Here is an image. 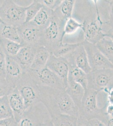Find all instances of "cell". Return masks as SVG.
Listing matches in <instances>:
<instances>
[{"instance_id":"obj_1","label":"cell","mask_w":113,"mask_h":126,"mask_svg":"<svg viewBox=\"0 0 113 126\" xmlns=\"http://www.w3.org/2000/svg\"><path fill=\"white\" fill-rule=\"evenodd\" d=\"M39 87L41 102L47 108L51 117L60 114L79 116V108L65 90L41 85Z\"/></svg>"},{"instance_id":"obj_2","label":"cell","mask_w":113,"mask_h":126,"mask_svg":"<svg viewBox=\"0 0 113 126\" xmlns=\"http://www.w3.org/2000/svg\"><path fill=\"white\" fill-rule=\"evenodd\" d=\"M66 22H63L53 14L48 26L43 30L41 46H45L51 54L63 42V29Z\"/></svg>"},{"instance_id":"obj_3","label":"cell","mask_w":113,"mask_h":126,"mask_svg":"<svg viewBox=\"0 0 113 126\" xmlns=\"http://www.w3.org/2000/svg\"><path fill=\"white\" fill-rule=\"evenodd\" d=\"M99 93L97 91L89 88L85 90L79 109V115L89 121L97 119L102 121L106 113L105 106L100 109L97 105V96Z\"/></svg>"},{"instance_id":"obj_4","label":"cell","mask_w":113,"mask_h":126,"mask_svg":"<svg viewBox=\"0 0 113 126\" xmlns=\"http://www.w3.org/2000/svg\"><path fill=\"white\" fill-rule=\"evenodd\" d=\"M16 87L24 100L25 110L41 102L39 85L28 72L24 73Z\"/></svg>"},{"instance_id":"obj_5","label":"cell","mask_w":113,"mask_h":126,"mask_svg":"<svg viewBox=\"0 0 113 126\" xmlns=\"http://www.w3.org/2000/svg\"><path fill=\"white\" fill-rule=\"evenodd\" d=\"M26 9L13 0H5L0 6V17L5 24L18 27L25 23Z\"/></svg>"},{"instance_id":"obj_6","label":"cell","mask_w":113,"mask_h":126,"mask_svg":"<svg viewBox=\"0 0 113 126\" xmlns=\"http://www.w3.org/2000/svg\"><path fill=\"white\" fill-rule=\"evenodd\" d=\"M87 88L106 93L113 89V69L92 71L87 74Z\"/></svg>"},{"instance_id":"obj_7","label":"cell","mask_w":113,"mask_h":126,"mask_svg":"<svg viewBox=\"0 0 113 126\" xmlns=\"http://www.w3.org/2000/svg\"><path fill=\"white\" fill-rule=\"evenodd\" d=\"M49 111L42 102L26 109L17 126H38L47 121L51 120Z\"/></svg>"},{"instance_id":"obj_8","label":"cell","mask_w":113,"mask_h":126,"mask_svg":"<svg viewBox=\"0 0 113 126\" xmlns=\"http://www.w3.org/2000/svg\"><path fill=\"white\" fill-rule=\"evenodd\" d=\"M82 43L87 54L92 71L113 69V64L98 49L95 45L83 40Z\"/></svg>"},{"instance_id":"obj_9","label":"cell","mask_w":113,"mask_h":126,"mask_svg":"<svg viewBox=\"0 0 113 126\" xmlns=\"http://www.w3.org/2000/svg\"><path fill=\"white\" fill-rule=\"evenodd\" d=\"M28 72L39 85L57 89H66L60 79L46 66L39 70L30 69Z\"/></svg>"},{"instance_id":"obj_10","label":"cell","mask_w":113,"mask_h":126,"mask_svg":"<svg viewBox=\"0 0 113 126\" xmlns=\"http://www.w3.org/2000/svg\"><path fill=\"white\" fill-rule=\"evenodd\" d=\"M21 40L22 45L37 46H41L43 30L30 22L24 23L17 27Z\"/></svg>"},{"instance_id":"obj_11","label":"cell","mask_w":113,"mask_h":126,"mask_svg":"<svg viewBox=\"0 0 113 126\" xmlns=\"http://www.w3.org/2000/svg\"><path fill=\"white\" fill-rule=\"evenodd\" d=\"M83 24L82 30L85 37L84 40L96 45L105 36L103 30V26L105 23L103 21L94 19L90 21H85Z\"/></svg>"},{"instance_id":"obj_12","label":"cell","mask_w":113,"mask_h":126,"mask_svg":"<svg viewBox=\"0 0 113 126\" xmlns=\"http://www.w3.org/2000/svg\"><path fill=\"white\" fill-rule=\"evenodd\" d=\"M46 67L53 72L60 79L66 88L69 72V65L66 59L51 55Z\"/></svg>"},{"instance_id":"obj_13","label":"cell","mask_w":113,"mask_h":126,"mask_svg":"<svg viewBox=\"0 0 113 126\" xmlns=\"http://www.w3.org/2000/svg\"><path fill=\"white\" fill-rule=\"evenodd\" d=\"M64 58L67 61L69 64H74L87 74L90 73L92 71L82 41L74 51Z\"/></svg>"},{"instance_id":"obj_14","label":"cell","mask_w":113,"mask_h":126,"mask_svg":"<svg viewBox=\"0 0 113 126\" xmlns=\"http://www.w3.org/2000/svg\"><path fill=\"white\" fill-rule=\"evenodd\" d=\"M24 73L21 66L14 58L6 56L5 79L10 86L16 87Z\"/></svg>"},{"instance_id":"obj_15","label":"cell","mask_w":113,"mask_h":126,"mask_svg":"<svg viewBox=\"0 0 113 126\" xmlns=\"http://www.w3.org/2000/svg\"><path fill=\"white\" fill-rule=\"evenodd\" d=\"M9 104L13 113V117L18 123L23 116L25 110L24 100L17 87L7 95Z\"/></svg>"},{"instance_id":"obj_16","label":"cell","mask_w":113,"mask_h":126,"mask_svg":"<svg viewBox=\"0 0 113 126\" xmlns=\"http://www.w3.org/2000/svg\"><path fill=\"white\" fill-rule=\"evenodd\" d=\"M36 47L37 46H23L17 55L14 57L21 66L24 73L28 72L30 69Z\"/></svg>"},{"instance_id":"obj_17","label":"cell","mask_w":113,"mask_h":126,"mask_svg":"<svg viewBox=\"0 0 113 126\" xmlns=\"http://www.w3.org/2000/svg\"><path fill=\"white\" fill-rule=\"evenodd\" d=\"M65 90L79 109L85 94V89L68 76L67 86Z\"/></svg>"},{"instance_id":"obj_18","label":"cell","mask_w":113,"mask_h":126,"mask_svg":"<svg viewBox=\"0 0 113 126\" xmlns=\"http://www.w3.org/2000/svg\"><path fill=\"white\" fill-rule=\"evenodd\" d=\"M51 55L48 50L45 46H37L30 69L39 70L45 67Z\"/></svg>"},{"instance_id":"obj_19","label":"cell","mask_w":113,"mask_h":126,"mask_svg":"<svg viewBox=\"0 0 113 126\" xmlns=\"http://www.w3.org/2000/svg\"><path fill=\"white\" fill-rule=\"evenodd\" d=\"M76 1L74 0H62L59 6L53 11V14L63 22L72 17Z\"/></svg>"},{"instance_id":"obj_20","label":"cell","mask_w":113,"mask_h":126,"mask_svg":"<svg viewBox=\"0 0 113 126\" xmlns=\"http://www.w3.org/2000/svg\"><path fill=\"white\" fill-rule=\"evenodd\" d=\"M53 16V11L44 6L30 22L44 30L48 26Z\"/></svg>"},{"instance_id":"obj_21","label":"cell","mask_w":113,"mask_h":126,"mask_svg":"<svg viewBox=\"0 0 113 126\" xmlns=\"http://www.w3.org/2000/svg\"><path fill=\"white\" fill-rule=\"evenodd\" d=\"M0 38L21 43L17 27L4 23L0 24Z\"/></svg>"},{"instance_id":"obj_22","label":"cell","mask_w":113,"mask_h":126,"mask_svg":"<svg viewBox=\"0 0 113 126\" xmlns=\"http://www.w3.org/2000/svg\"><path fill=\"white\" fill-rule=\"evenodd\" d=\"M69 72L68 76L76 83L81 85L85 89H87V74L82 69L77 67L74 64H69Z\"/></svg>"},{"instance_id":"obj_23","label":"cell","mask_w":113,"mask_h":126,"mask_svg":"<svg viewBox=\"0 0 113 126\" xmlns=\"http://www.w3.org/2000/svg\"><path fill=\"white\" fill-rule=\"evenodd\" d=\"M95 45L100 52L113 64V41L110 37L105 36Z\"/></svg>"},{"instance_id":"obj_24","label":"cell","mask_w":113,"mask_h":126,"mask_svg":"<svg viewBox=\"0 0 113 126\" xmlns=\"http://www.w3.org/2000/svg\"><path fill=\"white\" fill-rule=\"evenodd\" d=\"M0 46L6 56L14 58L17 55L23 46L16 42L0 38Z\"/></svg>"},{"instance_id":"obj_25","label":"cell","mask_w":113,"mask_h":126,"mask_svg":"<svg viewBox=\"0 0 113 126\" xmlns=\"http://www.w3.org/2000/svg\"><path fill=\"white\" fill-rule=\"evenodd\" d=\"M81 42L74 43H63L53 51L52 55L58 57H65L74 51Z\"/></svg>"},{"instance_id":"obj_26","label":"cell","mask_w":113,"mask_h":126,"mask_svg":"<svg viewBox=\"0 0 113 126\" xmlns=\"http://www.w3.org/2000/svg\"><path fill=\"white\" fill-rule=\"evenodd\" d=\"M54 126H76L77 117L66 115H57L51 117Z\"/></svg>"},{"instance_id":"obj_27","label":"cell","mask_w":113,"mask_h":126,"mask_svg":"<svg viewBox=\"0 0 113 126\" xmlns=\"http://www.w3.org/2000/svg\"><path fill=\"white\" fill-rule=\"evenodd\" d=\"M83 28V23H80L72 17L68 19L65 24L64 27L63 35V40L66 35L73 34L79 29L82 30Z\"/></svg>"},{"instance_id":"obj_28","label":"cell","mask_w":113,"mask_h":126,"mask_svg":"<svg viewBox=\"0 0 113 126\" xmlns=\"http://www.w3.org/2000/svg\"><path fill=\"white\" fill-rule=\"evenodd\" d=\"M43 6H44L40 2V0H33L30 5L27 6L24 23L31 22Z\"/></svg>"},{"instance_id":"obj_29","label":"cell","mask_w":113,"mask_h":126,"mask_svg":"<svg viewBox=\"0 0 113 126\" xmlns=\"http://www.w3.org/2000/svg\"><path fill=\"white\" fill-rule=\"evenodd\" d=\"M13 117V113L9 104L7 96L0 99V120Z\"/></svg>"},{"instance_id":"obj_30","label":"cell","mask_w":113,"mask_h":126,"mask_svg":"<svg viewBox=\"0 0 113 126\" xmlns=\"http://www.w3.org/2000/svg\"><path fill=\"white\" fill-rule=\"evenodd\" d=\"M108 4L107 22L104 24L105 30H107L109 27H113V0H106Z\"/></svg>"},{"instance_id":"obj_31","label":"cell","mask_w":113,"mask_h":126,"mask_svg":"<svg viewBox=\"0 0 113 126\" xmlns=\"http://www.w3.org/2000/svg\"><path fill=\"white\" fill-rule=\"evenodd\" d=\"M61 0H40V2L44 6L54 11L60 5Z\"/></svg>"},{"instance_id":"obj_32","label":"cell","mask_w":113,"mask_h":126,"mask_svg":"<svg viewBox=\"0 0 113 126\" xmlns=\"http://www.w3.org/2000/svg\"><path fill=\"white\" fill-rule=\"evenodd\" d=\"M14 88L8 84L6 80L0 82V99L7 95Z\"/></svg>"},{"instance_id":"obj_33","label":"cell","mask_w":113,"mask_h":126,"mask_svg":"<svg viewBox=\"0 0 113 126\" xmlns=\"http://www.w3.org/2000/svg\"><path fill=\"white\" fill-rule=\"evenodd\" d=\"M6 55L0 46V76L5 78Z\"/></svg>"},{"instance_id":"obj_34","label":"cell","mask_w":113,"mask_h":126,"mask_svg":"<svg viewBox=\"0 0 113 126\" xmlns=\"http://www.w3.org/2000/svg\"><path fill=\"white\" fill-rule=\"evenodd\" d=\"M0 126H17V123L12 117L0 120Z\"/></svg>"},{"instance_id":"obj_35","label":"cell","mask_w":113,"mask_h":126,"mask_svg":"<svg viewBox=\"0 0 113 126\" xmlns=\"http://www.w3.org/2000/svg\"><path fill=\"white\" fill-rule=\"evenodd\" d=\"M76 126H91L90 121L83 116L79 115L77 120Z\"/></svg>"},{"instance_id":"obj_36","label":"cell","mask_w":113,"mask_h":126,"mask_svg":"<svg viewBox=\"0 0 113 126\" xmlns=\"http://www.w3.org/2000/svg\"><path fill=\"white\" fill-rule=\"evenodd\" d=\"M102 122L106 126H113V117L106 114Z\"/></svg>"},{"instance_id":"obj_37","label":"cell","mask_w":113,"mask_h":126,"mask_svg":"<svg viewBox=\"0 0 113 126\" xmlns=\"http://www.w3.org/2000/svg\"><path fill=\"white\" fill-rule=\"evenodd\" d=\"M105 112L109 116L113 117V105L107 103L105 106Z\"/></svg>"},{"instance_id":"obj_38","label":"cell","mask_w":113,"mask_h":126,"mask_svg":"<svg viewBox=\"0 0 113 126\" xmlns=\"http://www.w3.org/2000/svg\"><path fill=\"white\" fill-rule=\"evenodd\" d=\"M91 126H106L104 124L97 119H93L90 121Z\"/></svg>"},{"instance_id":"obj_39","label":"cell","mask_w":113,"mask_h":126,"mask_svg":"<svg viewBox=\"0 0 113 126\" xmlns=\"http://www.w3.org/2000/svg\"><path fill=\"white\" fill-rule=\"evenodd\" d=\"M107 94V103L113 105V89L106 93Z\"/></svg>"},{"instance_id":"obj_40","label":"cell","mask_w":113,"mask_h":126,"mask_svg":"<svg viewBox=\"0 0 113 126\" xmlns=\"http://www.w3.org/2000/svg\"><path fill=\"white\" fill-rule=\"evenodd\" d=\"M104 33L105 34V36L110 37L113 41V27L109 28L104 32Z\"/></svg>"},{"instance_id":"obj_41","label":"cell","mask_w":113,"mask_h":126,"mask_svg":"<svg viewBox=\"0 0 113 126\" xmlns=\"http://www.w3.org/2000/svg\"><path fill=\"white\" fill-rule=\"evenodd\" d=\"M38 126H54L52 119L50 120L47 121L41 124Z\"/></svg>"},{"instance_id":"obj_42","label":"cell","mask_w":113,"mask_h":126,"mask_svg":"<svg viewBox=\"0 0 113 126\" xmlns=\"http://www.w3.org/2000/svg\"><path fill=\"white\" fill-rule=\"evenodd\" d=\"M4 22H3V21H2V19H1V18H0V24H1V23H3Z\"/></svg>"}]
</instances>
